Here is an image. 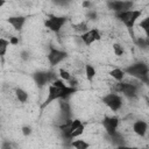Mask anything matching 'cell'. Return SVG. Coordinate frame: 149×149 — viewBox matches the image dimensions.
Returning <instances> with one entry per match:
<instances>
[{
	"label": "cell",
	"mask_w": 149,
	"mask_h": 149,
	"mask_svg": "<svg viewBox=\"0 0 149 149\" xmlns=\"http://www.w3.org/2000/svg\"><path fill=\"white\" fill-rule=\"evenodd\" d=\"M77 91H78L77 87L65 85V83L62 78L55 79L51 84L48 85V95H47L45 100L43 101V104L41 105V108H45L52 101H56V100H66L69 97L74 94Z\"/></svg>",
	"instance_id": "6da1fadb"
},
{
	"label": "cell",
	"mask_w": 149,
	"mask_h": 149,
	"mask_svg": "<svg viewBox=\"0 0 149 149\" xmlns=\"http://www.w3.org/2000/svg\"><path fill=\"white\" fill-rule=\"evenodd\" d=\"M106 6L109 10H112L114 13H121L125 10L133 9L134 1H132V0H107Z\"/></svg>",
	"instance_id": "52a82bcc"
},
{
	"label": "cell",
	"mask_w": 149,
	"mask_h": 149,
	"mask_svg": "<svg viewBox=\"0 0 149 149\" xmlns=\"http://www.w3.org/2000/svg\"><path fill=\"white\" fill-rule=\"evenodd\" d=\"M79 126H81V121H80V120L76 119V120H72V121H71V126H70V133H69V135H68V139L70 137L71 132H73L74 129H77Z\"/></svg>",
	"instance_id": "7402d4cb"
},
{
	"label": "cell",
	"mask_w": 149,
	"mask_h": 149,
	"mask_svg": "<svg viewBox=\"0 0 149 149\" xmlns=\"http://www.w3.org/2000/svg\"><path fill=\"white\" fill-rule=\"evenodd\" d=\"M90 5H91V3H90L88 1H84V2H83V7H90Z\"/></svg>",
	"instance_id": "f546056e"
},
{
	"label": "cell",
	"mask_w": 149,
	"mask_h": 149,
	"mask_svg": "<svg viewBox=\"0 0 149 149\" xmlns=\"http://www.w3.org/2000/svg\"><path fill=\"white\" fill-rule=\"evenodd\" d=\"M132 1H134V2H135V1H139V0H132Z\"/></svg>",
	"instance_id": "d6a6232c"
},
{
	"label": "cell",
	"mask_w": 149,
	"mask_h": 149,
	"mask_svg": "<svg viewBox=\"0 0 149 149\" xmlns=\"http://www.w3.org/2000/svg\"><path fill=\"white\" fill-rule=\"evenodd\" d=\"M9 42H10V44L16 45V44H19V38L15 36H12V37H9Z\"/></svg>",
	"instance_id": "83f0119b"
},
{
	"label": "cell",
	"mask_w": 149,
	"mask_h": 149,
	"mask_svg": "<svg viewBox=\"0 0 149 149\" xmlns=\"http://www.w3.org/2000/svg\"><path fill=\"white\" fill-rule=\"evenodd\" d=\"M109 74H111V77H112V78H114L116 81H122V80H123V78H125L126 72H125V70H123V69L115 68V69H113V70L109 72Z\"/></svg>",
	"instance_id": "5bb4252c"
},
{
	"label": "cell",
	"mask_w": 149,
	"mask_h": 149,
	"mask_svg": "<svg viewBox=\"0 0 149 149\" xmlns=\"http://www.w3.org/2000/svg\"><path fill=\"white\" fill-rule=\"evenodd\" d=\"M79 38L81 40V42L86 45H91L92 43L97 42V41H100L101 38V35H100V31L97 29V28H92V29H88L87 31L83 33Z\"/></svg>",
	"instance_id": "30bf717a"
},
{
	"label": "cell",
	"mask_w": 149,
	"mask_h": 149,
	"mask_svg": "<svg viewBox=\"0 0 149 149\" xmlns=\"http://www.w3.org/2000/svg\"><path fill=\"white\" fill-rule=\"evenodd\" d=\"M126 74L149 85V65L144 62H135L123 69Z\"/></svg>",
	"instance_id": "7a4b0ae2"
},
{
	"label": "cell",
	"mask_w": 149,
	"mask_h": 149,
	"mask_svg": "<svg viewBox=\"0 0 149 149\" xmlns=\"http://www.w3.org/2000/svg\"><path fill=\"white\" fill-rule=\"evenodd\" d=\"M21 58H22V59H28V58H29V54L26 52V51H22V52H21Z\"/></svg>",
	"instance_id": "f1b7e54d"
},
{
	"label": "cell",
	"mask_w": 149,
	"mask_h": 149,
	"mask_svg": "<svg viewBox=\"0 0 149 149\" xmlns=\"http://www.w3.org/2000/svg\"><path fill=\"white\" fill-rule=\"evenodd\" d=\"M101 101L112 111V112H118L122 107V98L115 92H111L101 98Z\"/></svg>",
	"instance_id": "ba28073f"
},
{
	"label": "cell",
	"mask_w": 149,
	"mask_h": 149,
	"mask_svg": "<svg viewBox=\"0 0 149 149\" xmlns=\"http://www.w3.org/2000/svg\"><path fill=\"white\" fill-rule=\"evenodd\" d=\"M66 22H68V17L64 16V15H62V16L49 15L48 19L44 21V26H45L49 30H51V31L58 34V33L61 31V29L63 28V26H64Z\"/></svg>",
	"instance_id": "8992f818"
},
{
	"label": "cell",
	"mask_w": 149,
	"mask_h": 149,
	"mask_svg": "<svg viewBox=\"0 0 149 149\" xmlns=\"http://www.w3.org/2000/svg\"><path fill=\"white\" fill-rule=\"evenodd\" d=\"M27 21V17L23 16V15H14V16H9L7 19V22L16 30V31H20L22 30L24 23Z\"/></svg>",
	"instance_id": "7c38bea8"
},
{
	"label": "cell",
	"mask_w": 149,
	"mask_h": 149,
	"mask_svg": "<svg viewBox=\"0 0 149 149\" xmlns=\"http://www.w3.org/2000/svg\"><path fill=\"white\" fill-rule=\"evenodd\" d=\"M70 146L76 149H87L90 147V143H87L84 140H71Z\"/></svg>",
	"instance_id": "2e32d148"
},
{
	"label": "cell",
	"mask_w": 149,
	"mask_h": 149,
	"mask_svg": "<svg viewBox=\"0 0 149 149\" xmlns=\"http://www.w3.org/2000/svg\"><path fill=\"white\" fill-rule=\"evenodd\" d=\"M114 91L116 93H122L128 98H136L139 94V86L134 83L128 81H118L114 84Z\"/></svg>",
	"instance_id": "277c9868"
},
{
	"label": "cell",
	"mask_w": 149,
	"mask_h": 149,
	"mask_svg": "<svg viewBox=\"0 0 149 149\" xmlns=\"http://www.w3.org/2000/svg\"><path fill=\"white\" fill-rule=\"evenodd\" d=\"M5 2H6V0H0V7H2L5 5Z\"/></svg>",
	"instance_id": "4dcf8cb0"
},
{
	"label": "cell",
	"mask_w": 149,
	"mask_h": 149,
	"mask_svg": "<svg viewBox=\"0 0 149 149\" xmlns=\"http://www.w3.org/2000/svg\"><path fill=\"white\" fill-rule=\"evenodd\" d=\"M142 12L140 9H129V10H125L121 13H115V17L121 21L129 30H132L136 23V21L140 19Z\"/></svg>",
	"instance_id": "3957f363"
},
{
	"label": "cell",
	"mask_w": 149,
	"mask_h": 149,
	"mask_svg": "<svg viewBox=\"0 0 149 149\" xmlns=\"http://www.w3.org/2000/svg\"><path fill=\"white\" fill-rule=\"evenodd\" d=\"M21 133L24 135V136H29L31 134V127L30 126H23L21 128Z\"/></svg>",
	"instance_id": "d4e9b609"
},
{
	"label": "cell",
	"mask_w": 149,
	"mask_h": 149,
	"mask_svg": "<svg viewBox=\"0 0 149 149\" xmlns=\"http://www.w3.org/2000/svg\"><path fill=\"white\" fill-rule=\"evenodd\" d=\"M85 76H86V79L88 81L93 80V78L95 77V69H94L93 65H91V64L85 65Z\"/></svg>",
	"instance_id": "e0dca14e"
},
{
	"label": "cell",
	"mask_w": 149,
	"mask_h": 149,
	"mask_svg": "<svg viewBox=\"0 0 149 149\" xmlns=\"http://www.w3.org/2000/svg\"><path fill=\"white\" fill-rule=\"evenodd\" d=\"M139 27L143 30L146 37L149 38V16H146L143 20H141L140 23H139Z\"/></svg>",
	"instance_id": "d6986e66"
},
{
	"label": "cell",
	"mask_w": 149,
	"mask_h": 149,
	"mask_svg": "<svg viewBox=\"0 0 149 149\" xmlns=\"http://www.w3.org/2000/svg\"><path fill=\"white\" fill-rule=\"evenodd\" d=\"M59 77H61L64 81H68L72 76H71V73H70L69 71H66V70H64V69H61V70H59Z\"/></svg>",
	"instance_id": "603a6c76"
},
{
	"label": "cell",
	"mask_w": 149,
	"mask_h": 149,
	"mask_svg": "<svg viewBox=\"0 0 149 149\" xmlns=\"http://www.w3.org/2000/svg\"><path fill=\"white\" fill-rule=\"evenodd\" d=\"M68 84L70 85V86H73V87H77L78 86V80H77V78H74L73 76L68 80Z\"/></svg>",
	"instance_id": "484cf974"
},
{
	"label": "cell",
	"mask_w": 149,
	"mask_h": 149,
	"mask_svg": "<svg viewBox=\"0 0 149 149\" xmlns=\"http://www.w3.org/2000/svg\"><path fill=\"white\" fill-rule=\"evenodd\" d=\"M87 19H90V20H95V19H97V13H95L94 10H90V12L87 13Z\"/></svg>",
	"instance_id": "4316f807"
},
{
	"label": "cell",
	"mask_w": 149,
	"mask_h": 149,
	"mask_svg": "<svg viewBox=\"0 0 149 149\" xmlns=\"http://www.w3.org/2000/svg\"><path fill=\"white\" fill-rule=\"evenodd\" d=\"M72 28H73V30H74L76 33H79L80 35H81L83 33H85V31L88 30V26H87V23L84 22V21H81V22H79V23H76V24H72Z\"/></svg>",
	"instance_id": "ac0fdd59"
},
{
	"label": "cell",
	"mask_w": 149,
	"mask_h": 149,
	"mask_svg": "<svg viewBox=\"0 0 149 149\" xmlns=\"http://www.w3.org/2000/svg\"><path fill=\"white\" fill-rule=\"evenodd\" d=\"M118 126H119V119L116 116H105L102 119V127L108 134V136L114 135L118 132Z\"/></svg>",
	"instance_id": "8fae6325"
},
{
	"label": "cell",
	"mask_w": 149,
	"mask_h": 149,
	"mask_svg": "<svg viewBox=\"0 0 149 149\" xmlns=\"http://www.w3.org/2000/svg\"><path fill=\"white\" fill-rule=\"evenodd\" d=\"M9 44H10L9 40H6V38H3V37L0 38V56H1V57H3V56L6 55Z\"/></svg>",
	"instance_id": "ffe728a7"
},
{
	"label": "cell",
	"mask_w": 149,
	"mask_h": 149,
	"mask_svg": "<svg viewBox=\"0 0 149 149\" xmlns=\"http://www.w3.org/2000/svg\"><path fill=\"white\" fill-rule=\"evenodd\" d=\"M147 102H148V106H149V99H148V100H147Z\"/></svg>",
	"instance_id": "1f68e13d"
},
{
	"label": "cell",
	"mask_w": 149,
	"mask_h": 149,
	"mask_svg": "<svg viewBox=\"0 0 149 149\" xmlns=\"http://www.w3.org/2000/svg\"><path fill=\"white\" fill-rule=\"evenodd\" d=\"M73 0H52V2L56 5V6H61V7H65L68 5H70Z\"/></svg>",
	"instance_id": "cb8c5ba5"
},
{
	"label": "cell",
	"mask_w": 149,
	"mask_h": 149,
	"mask_svg": "<svg viewBox=\"0 0 149 149\" xmlns=\"http://www.w3.org/2000/svg\"><path fill=\"white\" fill-rule=\"evenodd\" d=\"M15 97H16V99H17L20 102H27V101H28V98H29L27 91H24V90L21 88V87L15 88Z\"/></svg>",
	"instance_id": "9a60e30c"
},
{
	"label": "cell",
	"mask_w": 149,
	"mask_h": 149,
	"mask_svg": "<svg viewBox=\"0 0 149 149\" xmlns=\"http://www.w3.org/2000/svg\"><path fill=\"white\" fill-rule=\"evenodd\" d=\"M33 79L38 88H42L45 85L51 84L56 78V73L52 71H36L33 74Z\"/></svg>",
	"instance_id": "5b68a950"
},
{
	"label": "cell",
	"mask_w": 149,
	"mask_h": 149,
	"mask_svg": "<svg viewBox=\"0 0 149 149\" xmlns=\"http://www.w3.org/2000/svg\"><path fill=\"white\" fill-rule=\"evenodd\" d=\"M113 51L116 56H122L123 55V47L119 43H115V44H113Z\"/></svg>",
	"instance_id": "44dd1931"
},
{
	"label": "cell",
	"mask_w": 149,
	"mask_h": 149,
	"mask_svg": "<svg viewBox=\"0 0 149 149\" xmlns=\"http://www.w3.org/2000/svg\"><path fill=\"white\" fill-rule=\"evenodd\" d=\"M133 130L136 135L143 137L147 135V132H148V123L143 120H137L133 123Z\"/></svg>",
	"instance_id": "4fadbf2b"
},
{
	"label": "cell",
	"mask_w": 149,
	"mask_h": 149,
	"mask_svg": "<svg viewBox=\"0 0 149 149\" xmlns=\"http://www.w3.org/2000/svg\"><path fill=\"white\" fill-rule=\"evenodd\" d=\"M68 54L63 50H59V49H56V48H50V51L48 54V61H49V64L51 66H56L58 65L61 62H63L65 58H66Z\"/></svg>",
	"instance_id": "9c48e42d"
}]
</instances>
